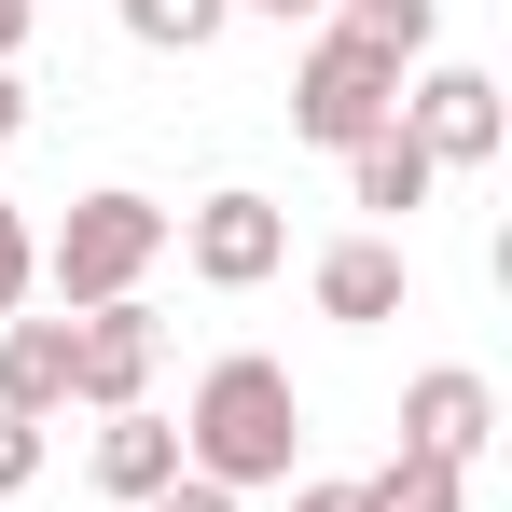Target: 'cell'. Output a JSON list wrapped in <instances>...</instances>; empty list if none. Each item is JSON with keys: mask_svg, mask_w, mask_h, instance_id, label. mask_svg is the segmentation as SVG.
I'll return each instance as SVG.
<instances>
[{"mask_svg": "<svg viewBox=\"0 0 512 512\" xmlns=\"http://www.w3.org/2000/svg\"><path fill=\"white\" fill-rule=\"evenodd\" d=\"M139 512H236V499H222V485H194V471H180L167 499H139Z\"/></svg>", "mask_w": 512, "mask_h": 512, "instance_id": "obj_18", "label": "cell"}, {"mask_svg": "<svg viewBox=\"0 0 512 512\" xmlns=\"http://www.w3.org/2000/svg\"><path fill=\"white\" fill-rule=\"evenodd\" d=\"M97 485H111V499H167L180 485V429L167 416H111L97 429Z\"/></svg>", "mask_w": 512, "mask_h": 512, "instance_id": "obj_10", "label": "cell"}, {"mask_svg": "<svg viewBox=\"0 0 512 512\" xmlns=\"http://www.w3.org/2000/svg\"><path fill=\"white\" fill-rule=\"evenodd\" d=\"M388 111H402V70H388L374 42H346V28L291 70V139H319V153H360Z\"/></svg>", "mask_w": 512, "mask_h": 512, "instance_id": "obj_3", "label": "cell"}, {"mask_svg": "<svg viewBox=\"0 0 512 512\" xmlns=\"http://www.w3.org/2000/svg\"><path fill=\"white\" fill-rule=\"evenodd\" d=\"M471 499V471H443V457H388L374 471V512H457Z\"/></svg>", "mask_w": 512, "mask_h": 512, "instance_id": "obj_14", "label": "cell"}, {"mask_svg": "<svg viewBox=\"0 0 512 512\" xmlns=\"http://www.w3.org/2000/svg\"><path fill=\"white\" fill-rule=\"evenodd\" d=\"M28 291H42V236H28V208L0 194V319H14Z\"/></svg>", "mask_w": 512, "mask_h": 512, "instance_id": "obj_15", "label": "cell"}, {"mask_svg": "<svg viewBox=\"0 0 512 512\" xmlns=\"http://www.w3.org/2000/svg\"><path fill=\"white\" fill-rule=\"evenodd\" d=\"M485 429H499V388H485L471 360H429L416 388H402V457H443V471H471V457H485Z\"/></svg>", "mask_w": 512, "mask_h": 512, "instance_id": "obj_6", "label": "cell"}, {"mask_svg": "<svg viewBox=\"0 0 512 512\" xmlns=\"http://www.w3.org/2000/svg\"><path fill=\"white\" fill-rule=\"evenodd\" d=\"M70 402V319H0V416H56Z\"/></svg>", "mask_w": 512, "mask_h": 512, "instance_id": "obj_8", "label": "cell"}, {"mask_svg": "<svg viewBox=\"0 0 512 512\" xmlns=\"http://www.w3.org/2000/svg\"><path fill=\"white\" fill-rule=\"evenodd\" d=\"M222 14H236V0H125V42H153V56H208Z\"/></svg>", "mask_w": 512, "mask_h": 512, "instance_id": "obj_13", "label": "cell"}, {"mask_svg": "<svg viewBox=\"0 0 512 512\" xmlns=\"http://www.w3.org/2000/svg\"><path fill=\"white\" fill-rule=\"evenodd\" d=\"M180 263H194L208 291H263V277L291 263V222H277L263 194H208V208L180 222Z\"/></svg>", "mask_w": 512, "mask_h": 512, "instance_id": "obj_5", "label": "cell"}, {"mask_svg": "<svg viewBox=\"0 0 512 512\" xmlns=\"http://www.w3.org/2000/svg\"><path fill=\"white\" fill-rule=\"evenodd\" d=\"M236 14H319V0H236Z\"/></svg>", "mask_w": 512, "mask_h": 512, "instance_id": "obj_21", "label": "cell"}, {"mask_svg": "<svg viewBox=\"0 0 512 512\" xmlns=\"http://www.w3.org/2000/svg\"><path fill=\"white\" fill-rule=\"evenodd\" d=\"M291 512H374V485H291Z\"/></svg>", "mask_w": 512, "mask_h": 512, "instance_id": "obj_17", "label": "cell"}, {"mask_svg": "<svg viewBox=\"0 0 512 512\" xmlns=\"http://www.w3.org/2000/svg\"><path fill=\"white\" fill-rule=\"evenodd\" d=\"M319 319H346V333L402 319V250H388V236H346V250H319Z\"/></svg>", "mask_w": 512, "mask_h": 512, "instance_id": "obj_9", "label": "cell"}, {"mask_svg": "<svg viewBox=\"0 0 512 512\" xmlns=\"http://www.w3.org/2000/svg\"><path fill=\"white\" fill-rule=\"evenodd\" d=\"M429 28H443V0H346V42H374L388 70H416Z\"/></svg>", "mask_w": 512, "mask_h": 512, "instance_id": "obj_12", "label": "cell"}, {"mask_svg": "<svg viewBox=\"0 0 512 512\" xmlns=\"http://www.w3.org/2000/svg\"><path fill=\"white\" fill-rule=\"evenodd\" d=\"M429 180H443V167H429L416 139H402V111H388V125L346 153V194H360V208H388V222H402V208H429Z\"/></svg>", "mask_w": 512, "mask_h": 512, "instance_id": "obj_11", "label": "cell"}, {"mask_svg": "<svg viewBox=\"0 0 512 512\" xmlns=\"http://www.w3.org/2000/svg\"><path fill=\"white\" fill-rule=\"evenodd\" d=\"M167 236H180L167 208L111 180V194H84V208H70V222L42 236V277H56V305L84 319V305H125V291H139V277L167 263Z\"/></svg>", "mask_w": 512, "mask_h": 512, "instance_id": "obj_2", "label": "cell"}, {"mask_svg": "<svg viewBox=\"0 0 512 512\" xmlns=\"http://www.w3.org/2000/svg\"><path fill=\"white\" fill-rule=\"evenodd\" d=\"M291 457H305V402H291V374L250 360V346L208 360L194 402H180V471L222 485V499H250V485H291Z\"/></svg>", "mask_w": 512, "mask_h": 512, "instance_id": "obj_1", "label": "cell"}, {"mask_svg": "<svg viewBox=\"0 0 512 512\" xmlns=\"http://www.w3.org/2000/svg\"><path fill=\"white\" fill-rule=\"evenodd\" d=\"M28 471H42V429H28V416H0V499H14Z\"/></svg>", "mask_w": 512, "mask_h": 512, "instance_id": "obj_16", "label": "cell"}, {"mask_svg": "<svg viewBox=\"0 0 512 512\" xmlns=\"http://www.w3.org/2000/svg\"><path fill=\"white\" fill-rule=\"evenodd\" d=\"M402 139H416L429 167H485V153H499V84H485V70H416Z\"/></svg>", "mask_w": 512, "mask_h": 512, "instance_id": "obj_7", "label": "cell"}, {"mask_svg": "<svg viewBox=\"0 0 512 512\" xmlns=\"http://www.w3.org/2000/svg\"><path fill=\"white\" fill-rule=\"evenodd\" d=\"M28 14H42V0H0V70L28 56Z\"/></svg>", "mask_w": 512, "mask_h": 512, "instance_id": "obj_19", "label": "cell"}, {"mask_svg": "<svg viewBox=\"0 0 512 512\" xmlns=\"http://www.w3.org/2000/svg\"><path fill=\"white\" fill-rule=\"evenodd\" d=\"M14 139H28V84L0 70V153H14Z\"/></svg>", "mask_w": 512, "mask_h": 512, "instance_id": "obj_20", "label": "cell"}, {"mask_svg": "<svg viewBox=\"0 0 512 512\" xmlns=\"http://www.w3.org/2000/svg\"><path fill=\"white\" fill-rule=\"evenodd\" d=\"M153 360H167V333H153V305H139V291H125V305H84V319H70V402H97V416H139Z\"/></svg>", "mask_w": 512, "mask_h": 512, "instance_id": "obj_4", "label": "cell"}]
</instances>
